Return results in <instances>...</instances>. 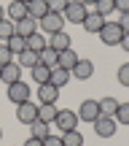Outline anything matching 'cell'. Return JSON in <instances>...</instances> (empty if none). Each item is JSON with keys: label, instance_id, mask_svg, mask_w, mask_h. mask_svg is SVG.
Returning <instances> with one entry per match:
<instances>
[{"label": "cell", "instance_id": "obj_1", "mask_svg": "<svg viewBox=\"0 0 129 146\" xmlns=\"http://www.w3.org/2000/svg\"><path fill=\"white\" fill-rule=\"evenodd\" d=\"M65 30V16L57 14V11H48L43 19H38V33H48V35H54V33Z\"/></svg>", "mask_w": 129, "mask_h": 146}, {"label": "cell", "instance_id": "obj_20", "mask_svg": "<svg viewBox=\"0 0 129 146\" xmlns=\"http://www.w3.org/2000/svg\"><path fill=\"white\" fill-rule=\"evenodd\" d=\"M30 76L35 78L38 84H48V78H51V68L43 65V62H38L35 68H30Z\"/></svg>", "mask_w": 129, "mask_h": 146}, {"label": "cell", "instance_id": "obj_14", "mask_svg": "<svg viewBox=\"0 0 129 146\" xmlns=\"http://www.w3.org/2000/svg\"><path fill=\"white\" fill-rule=\"evenodd\" d=\"M70 73L75 78H81V81H86V78H92V73H94V62H92V60H78V65Z\"/></svg>", "mask_w": 129, "mask_h": 146}, {"label": "cell", "instance_id": "obj_17", "mask_svg": "<svg viewBox=\"0 0 129 146\" xmlns=\"http://www.w3.org/2000/svg\"><path fill=\"white\" fill-rule=\"evenodd\" d=\"M78 60H81V57H78V54L73 52V49H65V52H59L57 65H59V68H65V70H73V68L78 65Z\"/></svg>", "mask_w": 129, "mask_h": 146}, {"label": "cell", "instance_id": "obj_23", "mask_svg": "<svg viewBox=\"0 0 129 146\" xmlns=\"http://www.w3.org/2000/svg\"><path fill=\"white\" fill-rule=\"evenodd\" d=\"M46 46H48V41L43 38V33H32V35L27 38V49H30V52H43Z\"/></svg>", "mask_w": 129, "mask_h": 146}, {"label": "cell", "instance_id": "obj_34", "mask_svg": "<svg viewBox=\"0 0 129 146\" xmlns=\"http://www.w3.org/2000/svg\"><path fill=\"white\" fill-rule=\"evenodd\" d=\"M43 146H62V135H51V133H48V135L43 138Z\"/></svg>", "mask_w": 129, "mask_h": 146}, {"label": "cell", "instance_id": "obj_42", "mask_svg": "<svg viewBox=\"0 0 129 146\" xmlns=\"http://www.w3.org/2000/svg\"><path fill=\"white\" fill-rule=\"evenodd\" d=\"M0 138H3V130H0Z\"/></svg>", "mask_w": 129, "mask_h": 146}, {"label": "cell", "instance_id": "obj_4", "mask_svg": "<svg viewBox=\"0 0 129 146\" xmlns=\"http://www.w3.org/2000/svg\"><path fill=\"white\" fill-rule=\"evenodd\" d=\"M78 114L75 111H70V108H62V111H57V119H54V125L59 127L62 133H67V130H78Z\"/></svg>", "mask_w": 129, "mask_h": 146}, {"label": "cell", "instance_id": "obj_12", "mask_svg": "<svg viewBox=\"0 0 129 146\" xmlns=\"http://www.w3.org/2000/svg\"><path fill=\"white\" fill-rule=\"evenodd\" d=\"M59 98V89L54 84H38V100L41 103H57Z\"/></svg>", "mask_w": 129, "mask_h": 146}, {"label": "cell", "instance_id": "obj_22", "mask_svg": "<svg viewBox=\"0 0 129 146\" xmlns=\"http://www.w3.org/2000/svg\"><path fill=\"white\" fill-rule=\"evenodd\" d=\"M57 60H59V52H54L51 46H46L43 52H38V62L48 65V68H57Z\"/></svg>", "mask_w": 129, "mask_h": 146}, {"label": "cell", "instance_id": "obj_8", "mask_svg": "<svg viewBox=\"0 0 129 146\" xmlns=\"http://www.w3.org/2000/svg\"><path fill=\"white\" fill-rule=\"evenodd\" d=\"M100 116V103L97 100H83L81 108H78V119L81 122H94Z\"/></svg>", "mask_w": 129, "mask_h": 146}, {"label": "cell", "instance_id": "obj_7", "mask_svg": "<svg viewBox=\"0 0 129 146\" xmlns=\"http://www.w3.org/2000/svg\"><path fill=\"white\" fill-rule=\"evenodd\" d=\"M30 87H27L24 81H14V84H8V100L14 106H19V103H24V100H30Z\"/></svg>", "mask_w": 129, "mask_h": 146}, {"label": "cell", "instance_id": "obj_31", "mask_svg": "<svg viewBox=\"0 0 129 146\" xmlns=\"http://www.w3.org/2000/svg\"><path fill=\"white\" fill-rule=\"evenodd\" d=\"M8 62H14V52H11L5 43H0V68H3V65H8Z\"/></svg>", "mask_w": 129, "mask_h": 146}, {"label": "cell", "instance_id": "obj_32", "mask_svg": "<svg viewBox=\"0 0 129 146\" xmlns=\"http://www.w3.org/2000/svg\"><path fill=\"white\" fill-rule=\"evenodd\" d=\"M46 3H48V11L65 14V8H67V3H70V0H46Z\"/></svg>", "mask_w": 129, "mask_h": 146}, {"label": "cell", "instance_id": "obj_18", "mask_svg": "<svg viewBox=\"0 0 129 146\" xmlns=\"http://www.w3.org/2000/svg\"><path fill=\"white\" fill-rule=\"evenodd\" d=\"M46 14H48V3H46V0H32V3H27V16L43 19Z\"/></svg>", "mask_w": 129, "mask_h": 146}, {"label": "cell", "instance_id": "obj_40", "mask_svg": "<svg viewBox=\"0 0 129 146\" xmlns=\"http://www.w3.org/2000/svg\"><path fill=\"white\" fill-rule=\"evenodd\" d=\"M5 19V5H0V22Z\"/></svg>", "mask_w": 129, "mask_h": 146}, {"label": "cell", "instance_id": "obj_2", "mask_svg": "<svg viewBox=\"0 0 129 146\" xmlns=\"http://www.w3.org/2000/svg\"><path fill=\"white\" fill-rule=\"evenodd\" d=\"M97 35H100V41H102L105 46H119L121 38H124V30L119 27V22H105Z\"/></svg>", "mask_w": 129, "mask_h": 146}, {"label": "cell", "instance_id": "obj_43", "mask_svg": "<svg viewBox=\"0 0 129 146\" xmlns=\"http://www.w3.org/2000/svg\"><path fill=\"white\" fill-rule=\"evenodd\" d=\"M0 43H3V41H0Z\"/></svg>", "mask_w": 129, "mask_h": 146}, {"label": "cell", "instance_id": "obj_37", "mask_svg": "<svg viewBox=\"0 0 129 146\" xmlns=\"http://www.w3.org/2000/svg\"><path fill=\"white\" fill-rule=\"evenodd\" d=\"M22 146H43V141H41V138H32V135H30V138H27V141L22 143Z\"/></svg>", "mask_w": 129, "mask_h": 146}, {"label": "cell", "instance_id": "obj_29", "mask_svg": "<svg viewBox=\"0 0 129 146\" xmlns=\"http://www.w3.org/2000/svg\"><path fill=\"white\" fill-rule=\"evenodd\" d=\"M11 35H14V22H11V19H3V22H0V41L5 43Z\"/></svg>", "mask_w": 129, "mask_h": 146}, {"label": "cell", "instance_id": "obj_19", "mask_svg": "<svg viewBox=\"0 0 129 146\" xmlns=\"http://www.w3.org/2000/svg\"><path fill=\"white\" fill-rule=\"evenodd\" d=\"M48 46H51L54 52H65V49H70V35H67L65 30L54 33V35H51V41H48Z\"/></svg>", "mask_w": 129, "mask_h": 146}, {"label": "cell", "instance_id": "obj_41", "mask_svg": "<svg viewBox=\"0 0 129 146\" xmlns=\"http://www.w3.org/2000/svg\"><path fill=\"white\" fill-rule=\"evenodd\" d=\"M19 3H24V5H27V3H32V0H19Z\"/></svg>", "mask_w": 129, "mask_h": 146}, {"label": "cell", "instance_id": "obj_6", "mask_svg": "<svg viewBox=\"0 0 129 146\" xmlns=\"http://www.w3.org/2000/svg\"><path fill=\"white\" fill-rule=\"evenodd\" d=\"M16 119H19L22 125H32V122L38 119V103H32V100L19 103L16 106Z\"/></svg>", "mask_w": 129, "mask_h": 146}, {"label": "cell", "instance_id": "obj_25", "mask_svg": "<svg viewBox=\"0 0 129 146\" xmlns=\"http://www.w3.org/2000/svg\"><path fill=\"white\" fill-rule=\"evenodd\" d=\"M35 65H38V52L24 49V52L19 54V68H35Z\"/></svg>", "mask_w": 129, "mask_h": 146}, {"label": "cell", "instance_id": "obj_33", "mask_svg": "<svg viewBox=\"0 0 129 146\" xmlns=\"http://www.w3.org/2000/svg\"><path fill=\"white\" fill-rule=\"evenodd\" d=\"M119 84L121 87H129V62H124L119 68Z\"/></svg>", "mask_w": 129, "mask_h": 146}, {"label": "cell", "instance_id": "obj_15", "mask_svg": "<svg viewBox=\"0 0 129 146\" xmlns=\"http://www.w3.org/2000/svg\"><path fill=\"white\" fill-rule=\"evenodd\" d=\"M57 103H38V119L41 122H48L51 125L54 119H57Z\"/></svg>", "mask_w": 129, "mask_h": 146}, {"label": "cell", "instance_id": "obj_38", "mask_svg": "<svg viewBox=\"0 0 129 146\" xmlns=\"http://www.w3.org/2000/svg\"><path fill=\"white\" fill-rule=\"evenodd\" d=\"M124 52H129V33H124V38H121V43H119Z\"/></svg>", "mask_w": 129, "mask_h": 146}, {"label": "cell", "instance_id": "obj_5", "mask_svg": "<svg viewBox=\"0 0 129 146\" xmlns=\"http://www.w3.org/2000/svg\"><path fill=\"white\" fill-rule=\"evenodd\" d=\"M92 125H94V133H97L100 138H113V135H116V119H113V116L100 114Z\"/></svg>", "mask_w": 129, "mask_h": 146}, {"label": "cell", "instance_id": "obj_36", "mask_svg": "<svg viewBox=\"0 0 129 146\" xmlns=\"http://www.w3.org/2000/svg\"><path fill=\"white\" fill-rule=\"evenodd\" d=\"M119 27L124 33H129V14H121V19H119Z\"/></svg>", "mask_w": 129, "mask_h": 146}, {"label": "cell", "instance_id": "obj_39", "mask_svg": "<svg viewBox=\"0 0 129 146\" xmlns=\"http://www.w3.org/2000/svg\"><path fill=\"white\" fill-rule=\"evenodd\" d=\"M78 3H83V5H86V8H89V5H94V3H97V0H78Z\"/></svg>", "mask_w": 129, "mask_h": 146}, {"label": "cell", "instance_id": "obj_16", "mask_svg": "<svg viewBox=\"0 0 129 146\" xmlns=\"http://www.w3.org/2000/svg\"><path fill=\"white\" fill-rule=\"evenodd\" d=\"M5 16H8L11 22L24 19V16H27V5H24V3H19V0H14V3H8V5H5Z\"/></svg>", "mask_w": 129, "mask_h": 146}, {"label": "cell", "instance_id": "obj_35", "mask_svg": "<svg viewBox=\"0 0 129 146\" xmlns=\"http://www.w3.org/2000/svg\"><path fill=\"white\" fill-rule=\"evenodd\" d=\"M116 3V11H121V14H129V0H113Z\"/></svg>", "mask_w": 129, "mask_h": 146}, {"label": "cell", "instance_id": "obj_13", "mask_svg": "<svg viewBox=\"0 0 129 146\" xmlns=\"http://www.w3.org/2000/svg\"><path fill=\"white\" fill-rule=\"evenodd\" d=\"M73 78V73L70 70H65V68H51V78H48V84H54L57 89H62V87H67V81Z\"/></svg>", "mask_w": 129, "mask_h": 146}, {"label": "cell", "instance_id": "obj_21", "mask_svg": "<svg viewBox=\"0 0 129 146\" xmlns=\"http://www.w3.org/2000/svg\"><path fill=\"white\" fill-rule=\"evenodd\" d=\"M97 103H100V114H105V116H113L116 108H119V100H116L113 95H105V98L97 100Z\"/></svg>", "mask_w": 129, "mask_h": 146}, {"label": "cell", "instance_id": "obj_26", "mask_svg": "<svg viewBox=\"0 0 129 146\" xmlns=\"http://www.w3.org/2000/svg\"><path fill=\"white\" fill-rule=\"evenodd\" d=\"M62 146H83V135L78 130H67L62 133Z\"/></svg>", "mask_w": 129, "mask_h": 146}, {"label": "cell", "instance_id": "obj_24", "mask_svg": "<svg viewBox=\"0 0 129 146\" xmlns=\"http://www.w3.org/2000/svg\"><path fill=\"white\" fill-rule=\"evenodd\" d=\"M5 46H8L14 54H22V52L27 49V38H22V35H16V33H14V35L5 41Z\"/></svg>", "mask_w": 129, "mask_h": 146}, {"label": "cell", "instance_id": "obj_27", "mask_svg": "<svg viewBox=\"0 0 129 146\" xmlns=\"http://www.w3.org/2000/svg\"><path fill=\"white\" fill-rule=\"evenodd\" d=\"M30 135H32V138H41V141H43V138L48 135V122H41V119H35V122L30 125Z\"/></svg>", "mask_w": 129, "mask_h": 146}, {"label": "cell", "instance_id": "obj_30", "mask_svg": "<svg viewBox=\"0 0 129 146\" xmlns=\"http://www.w3.org/2000/svg\"><path fill=\"white\" fill-rule=\"evenodd\" d=\"M94 11H97V14H110V11H116V3L113 0H97V3H94Z\"/></svg>", "mask_w": 129, "mask_h": 146}, {"label": "cell", "instance_id": "obj_28", "mask_svg": "<svg viewBox=\"0 0 129 146\" xmlns=\"http://www.w3.org/2000/svg\"><path fill=\"white\" fill-rule=\"evenodd\" d=\"M113 119L121 122V125H129V103H119V108H116Z\"/></svg>", "mask_w": 129, "mask_h": 146}, {"label": "cell", "instance_id": "obj_3", "mask_svg": "<svg viewBox=\"0 0 129 146\" xmlns=\"http://www.w3.org/2000/svg\"><path fill=\"white\" fill-rule=\"evenodd\" d=\"M86 14H89V8H86L83 3H78V0H70L62 16H65V22H70V25H81V22L86 19Z\"/></svg>", "mask_w": 129, "mask_h": 146}, {"label": "cell", "instance_id": "obj_11", "mask_svg": "<svg viewBox=\"0 0 129 146\" xmlns=\"http://www.w3.org/2000/svg\"><path fill=\"white\" fill-rule=\"evenodd\" d=\"M81 25H83V30H86V33H100V30H102V25H105V16L97 14V11H89L86 19H83Z\"/></svg>", "mask_w": 129, "mask_h": 146}, {"label": "cell", "instance_id": "obj_9", "mask_svg": "<svg viewBox=\"0 0 129 146\" xmlns=\"http://www.w3.org/2000/svg\"><path fill=\"white\" fill-rule=\"evenodd\" d=\"M14 33L22 38H30L32 33H38V19H32V16H24V19L14 22Z\"/></svg>", "mask_w": 129, "mask_h": 146}, {"label": "cell", "instance_id": "obj_10", "mask_svg": "<svg viewBox=\"0 0 129 146\" xmlns=\"http://www.w3.org/2000/svg\"><path fill=\"white\" fill-rule=\"evenodd\" d=\"M0 81H5V84L22 81V68H19V62H8V65H3V68H0Z\"/></svg>", "mask_w": 129, "mask_h": 146}]
</instances>
